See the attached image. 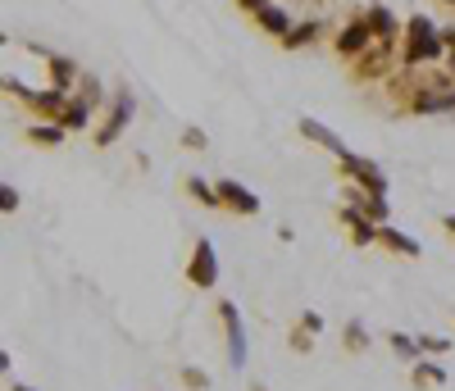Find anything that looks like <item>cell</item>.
<instances>
[{
	"mask_svg": "<svg viewBox=\"0 0 455 391\" xmlns=\"http://www.w3.org/2000/svg\"><path fill=\"white\" fill-rule=\"evenodd\" d=\"M446 55L451 51L442 42V28L428 14L405 19V32H401V68H428V64H442Z\"/></svg>",
	"mask_w": 455,
	"mask_h": 391,
	"instance_id": "cell-1",
	"label": "cell"
},
{
	"mask_svg": "<svg viewBox=\"0 0 455 391\" xmlns=\"http://www.w3.org/2000/svg\"><path fill=\"white\" fill-rule=\"evenodd\" d=\"M401 60V36H387V42H373L355 64H351V77L355 83H387L392 68Z\"/></svg>",
	"mask_w": 455,
	"mask_h": 391,
	"instance_id": "cell-2",
	"label": "cell"
},
{
	"mask_svg": "<svg viewBox=\"0 0 455 391\" xmlns=\"http://www.w3.org/2000/svg\"><path fill=\"white\" fill-rule=\"evenodd\" d=\"M132 109H137V100H132V92L128 87H119L109 96V109H105V119L96 124V132H92V141L100 146V150H109L114 141H119L124 132H128V124H132Z\"/></svg>",
	"mask_w": 455,
	"mask_h": 391,
	"instance_id": "cell-3",
	"label": "cell"
},
{
	"mask_svg": "<svg viewBox=\"0 0 455 391\" xmlns=\"http://www.w3.org/2000/svg\"><path fill=\"white\" fill-rule=\"evenodd\" d=\"M214 309H219V323H223V337H228V364H233V369L242 373V369H246V360H251L242 309H237V300H219Z\"/></svg>",
	"mask_w": 455,
	"mask_h": 391,
	"instance_id": "cell-4",
	"label": "cell"
},
{
	"mask_svg": "<svg viewBox=\"0 0 455 391\" xmlns=\"http://www.w3.org/2000/svg\"><path fill=\"white\" fill-rule=\"evenodd\" d=\"M337 173L347 178V182H355V187H364L369 196H387V173L378 169L369 155H355V150H347L337 160Z\"/></svg>",
	"mask_w": 455,
	"mask_h": 391,
	"instance_id": "cell-5",
	"label": "cell"
},
{
	"mask_svg": "<svg viewBox=\"0 0 455 391\" xmlns=\"http://www.w3.org/2000/svg\"><path fill=\"white\" fill-rule=\"evenodd\" d=\"M373 42H378V36L369 32L364 14H355L351 23H341V28H337V36H332V51H337V60H341V64H355V60H360Z\"/></svg>",
	"mask_w": 455,
	"mask_h": 391,
	"instance_id": "cell-6",
	"label": "cell"
},
{
	"mask_svg": "<svg viewBox=\"0 0 455 391\" xmlns=\"http://www.w3.org/2000/svg\"><path fill=\"white\" fill-rule=\"evenodd\" d=\"M187 283L201 287V291H210L219 283V255H214V242L210 237H201L192 246V259H187Z\"/></svg>",
	"mask_w": 455,
	"mask_h": 391,
	"instance_id": "cell-7",
	"label": "cell"
},
{
	"mask_svg": "<svg viewBox=\"0 0 455 391\" xmlns=\"http://www.w3.org/2000/svg\"><path fill=\"white\" fill-rule=\"evenodd\" d=\"M214 187H219V205H223L228 214H242V219H255V214H259V196H255L246 182H237V178H219Z\"/></svg>",
	"mask_w": 455,
	"mask_h": 391,
	"instance_id": "cell-8",
	"label": "cell"
},
{
	"mask_svg": "<svg viewBox=\"0 0 455 391\" xmlns=\"http://www.w3.org/2000/svg\"><path fill=\"white\" fill-rule=\"evenodd\" d=\"M337 219H341V227H347L351 246H378V223H373L360 205H347V201H341V205H337Z\"/></svg>",
	"mask_w": 455,
	"mask_h": 391,
	"instance_id": "cell-9",
	"label": "cell"
},
{
	"mask_svg": "<svg viewBox=\"0 0 455 391\" xmlns=\"http://www.w3.org/2000/svg\"><path fill=\"white\" fill-rule=\"evenodd\" d=\"M32 55H42V60H46V73H51V87H60V92H68V96H73V87L83 83V73H78V64H73V60H64V55H51V51H42V46H32Z\"/></svg>",
	"mask_w": 455,
	"mask_h": 391,
	"instance_id": "cell-10",
	"label": "cell"
},
{
	"mask_svg": "<svg viewBox=\"0 0 455 391\" xmlns=\"http://www.w3.org/2000/svg\"><path fill=\"white\" fill-rule=\"evenodd\" d=\"M378 246H383V251H392V255H401V259H419V255H424V246L414 242L410 232L392 227V223H383V227H378Z\"/></svg>",
	"mask_w": 455,
	"mask_h": 391,
	"instance_id": "cell-11",
	"label": "cell"
},
{
	"mask_svg": "<svg viewBox=\"0 0 455 391\" xmlns=\"http://www.w3.org/2000/svg\"><path fill=\"white\" fill-rule=\"evenodd\" d=\"M296 132L306 137V141H315V146H323L328 155H337V160L347 155V141H341V137H337L328 124H319V119H300V124H296Z\"/></svg>",
	"mask_w": 455,
	"mask_h": 391,
	"instance_id": "cell-12",
	"label": "cell"
},
{
	"mask_svg": "<svg viewBox=\"0 0 455 391\" xmlns=\"http://www.w3.org/2000/svg\"><path fill=\"white\" fill-rule=\"evenodd\" d=\"M255 28H259V32H269V36H278V42H283V36L296 28V19H291V10H283V5H264V10L255 14Z\"/></svg>",
	"mask_w": 455,
	"mask_h": 391,
	"instance_id": "cell-13",
	"label": "cell"
},
{
	"mask_svg": "<svg viewBox=\"0 0 455 391\" xmlns=\"http://www.w3.org/2000/svg\"><path fill=\"white\" fill-rule=\"evenodd\" d=\"M319 36H323V19H300L287 36H283V51H306V46H315L319 42Z\"/></svg>",
	"mask_w": 455,
	"mask_h": 391,
	"instance_id": "cell-14",
	"label": "cell"
},
{
	"mask_svg": "<svg viewBox=\"0 0 455 391\" xmlns=\"http://www.w3.org/2000/svg\"><path fill=\"white\" fill-rule=\"evenodd\" d=\"M364 23H369V32L378 36V42H387V36H401L405 32V23H396V14L387 5H369L364 10Z\"/></svg>",
	"mask_w": 455,
	"mask_h": 391,
	"instance_id": "cell-15",
	"label": "cell"
},
{
	"mask_svg": "<svg viewBox=\"0 0 455 391\" xmlns=\"http://www.w3.org/2000/svg\"><path fill=\"white\" fill-rule=\"evenodd\" d=\"M92 114H96V105H92V100L73 96V100L64 105V114H60V124H64L68 132H87V128H92Z\"/></svg>",
	"mask_w": 455,
	"mask_h": 391,
	"instance_id": "cell-16",
	"label": "cell"
},
{
	"mask_svg": "<svg viewBox=\"0 0 455 391\" xmlns=\"http://www.w3.org/2000/svg\"><path fill=\"white\" fill-rule=\"evenodd\" d=\"M23 137H28L32 146H46V150H55V146H64L68 128H64V124H28V128H23Z\"/></svg>",
	"mask_w": 455,
	"mask_h": 391,
	"instance_id": "cell-17",
	"label": "cell"
},
{
	"mask_svg": "<svg viewBox=\"0 0 455 391\" xmlns=\"http://www.w3.org/2000/svg\"><path fill=\"white\" fill-rule=\"evenodd\" d=\"M182 187H187V196H192L196 205H205V210H223V205H219V187H214V182H205L201 173H187V182H182Z\"/></svg>",
	"mask_w": 455,
	"mask_h": 391,
	"instance_id": "cell-18",
	"label": "cell"
},
{
	"mask_svg": "<svg viewBox=\"0 0 455 391\" xmlns=\"http://www.w3.org/2000/svg\"><path fill=\"white\" fill-rule=\"evenodd\" d=\"M383 341L392 346V355H401V360H410V364H419V360H424V346H419V337H410V332H387Z\"/></svg>",
	"mask_w": 455,
	"mask_h": 391,
	"instance_id": "cell-19",
	"label": "cell"
},
{
	"mask_svg": "<svg viewBox=\"0 0 455 391\" xmlns=\"http://www.w3.org/2000/svg\"><path fill=\"white\" fill-rule=\"evenodd\" d=\"M369 346H373V337H369V328H364L360 319H351L347 328H341V350H351V355H364Z\"/></svg>",
	"mask_w": 455,
	"mask_h": 391,
	"instance_id": "cell-20",
	"label": "cell"
},
{
	"mask_svg": "<svg viewBox=\"0 0 455 391\" xmlns=\"http://www.w3.org/2000/svg\"><path fill=\"white\" fill-rule=\"evenodd\" d=\"M442 382H446V369L433 355H424L419 364H414V387H442Z\"/></svg>",
	"mask_w": 455,
	"mask_h": 391,
	"instance_id": "cell-21",
	"label": "cell"
},
{
	"mask_svg": "<svg viewBox=\"0 0 455 391\" xmlns=\"http://www.w3.org/2000/svg\"><path fill=\"white\" fill-rule=\"evenodd\" d=\"M287 346L296 350V355H310V350H315V332H310V328H300V323H296V328L287 332Z\"/></svg>",
	"mask_w": 455,
	"mask_h": 391,
	"instance_id": "cell-22",
	"label": "cell"
},
{
	"mask_svg": "<svg viewBox=\"0 0 455 391\" xmlns=\"http://www.w3.org/2000/svg\"><path fill=\"white\" fill-rule=\"evenodd\" d=\"M360 210H364V214H369V219H373L378 227H383V223H387V214H392V205H387V196H369V201H364Z\"/></svg>",
	"mask_w": 455,
	"mask_h": 391,
	"instance_id": "cell-23",
	"label": "cell"
},
{
	"mask_svg": "<svg viewBox=\"0 0 455 391\" xmlns=\"http://www.w3.org/2000/svg\"><path fill=\"white\" fill-rule=\"evenodd\" d=\"M182 387H187V391H210V378H205V369L187 364V369H182Z\"/></svg>",
	"mask_w": 455,
	"mask_h": 391,
	"instance_id": "cell-24",
	"label": "cell"
},
{
	"mask_svg": "<svg viewBox=\"0 0 455 391\" xmlns=\"http://www.w3.org/2000/svg\"><path fill=\"white\" fill-rule=\"evenodd\" d=\"M419 346H424V355H433V360H442L446 350L455 346V341H446V337H437V332H428V337H419Z\"/></svg>",
	"mask_w": 455,
	"mask_h": 391,
	"instance_id": "cell-25",
	"label": "cell"
},
{
	"mask_svg": "<svg viewBox=\"0 0 455 391\" xmlns=\"http://www.w3.org/2000/svg\"><path fill=\"white\" fill-rule=\"evenodd\" d=\"M73 96H83V100H92V105H100V100H105V92H100V83H96V77H83V83H78V92H73Z\"/></svg>",
	"mask_w": 455,
	"mask_h": 391,
	"instance_id": "cell-26",
	"label": "cell"
},
{
	"mask_svg": "<svg viewBox=\"0 0 455 391\" xmlns=\"http://www.w3.org/2000/svg\"><path fill=\"white\" fill-rule=\"evenodd\" d=\"M182 146H187V150H205L210 141H205V132H201V128H187V132H182Z\"/></svg>",
	"mask_w": 455,
	"mask_h": 391,
	"instance_id": "cell-27",
	"label": "cell"
},
{
	"mask_svg": "<svg viewBox=\"0 0 455 391\" xmlns=\"http://www.w3.org/2000/svg\"><path fill=\"white\" fill-rule=\"evenodd\" d=\"M0 210H5V214H14L19 210V191L5 182V187H0Z\"/></svg>",
	"mask_w": 455,
	"mask_h": 391,
	"instance_id": "cell-28",
	"label": "cell"
},
{
	"mask_svg": "<svg viewBox=\"0 0 455 391\" xmlns=\"http://www.w3.org/2000/svg\"><path fill=\"white\" fill-rule=\"evenodd\" d=\"M296 323H300V328H310V332H315V337H319V332H323V319H319V315H315V309H306V315H300V319H296Z\"/></svg>",
	"mask_w": 455,
	"mask_h": 391,
	"instance_id": "cell-29",
	"label": "cell"
},
{
	"mask_svg": "<svg viewBox=\"0 0 455 391\" xmlns=\"http://www.w3.org/2000/svg\"><path fill=\"white\" fill-rule=\"evenodd\" d=\"M264 5H274V0H237V10H242V14H251V19H255Z\"/></svg>",
	"mask_w": 455,
	"mask_h": 391,
	"instance_id": "cell-30",
	"label": "cell"
},
{
	"mask_svg": "<svg viewBox=\"0 0 455 391\" xmlns=\"http://www.w3.org/2000/svg\"><path fill=\"white\" fill-rule=\"evenodd\" d=\"M442 42H446V51H455V23H451V28H442Z\"/></svg>",
	"mask_w": 455,
	"mask_h": 391,
	"instance_id": "cell-31",
	"label": "cell"
},
{
	"mask_svg": "<svg viewBox=\"0 0 455 391\" xmlns=\"http://www.w3.org/2000/svg\"><path fill=\"white\" fill-rule=\"evenodd\" d=\"M442 232H446V237L455 242V214H446V219H442Z\"/></svg>",
	"mask_w": 455,
	"mask_h": 391,
	"instance_id": "cell-32",
	"label": "cell"
},
{
	"mask_svg": "<svg viewBox=\"0 0 455 391\" xmlns=\"http://www.w3.org/2000/svg\"><path fill=\"white\" fill-rule=\"evenodd\" d=\"M446 73H451V77H455V51H451V55H446Z\"/></svg>",
	"mask_w": 455,
	"mask_h": 391,
	"instance_id": "cell-33",
	"label": "cell"
},
{
	"mask_svg": "<svg viewBox=\"0 0 455 391\" xmlns=\"http://www.w3.org/2000/svg\"><path fill=\"white\" fill-rule=\"evenodd\" d=\"M10 391H32V387L28 382H10Z\"/></svg>",
	"mask_w": 455,
	"mask_h": 391,
	"instance_id": "cell-34",
	"label": "cell"
},
{
	"mask_svg": "<svg viewBox=\"0 0 455 391\" xmlns=\"http://www.w3.org/2000/svg\"><path fill=\"white\" fill-rule=\"evenodd\" d=\"M437 5H451V10H455V0H437Z\"/></svg>",
	"mask_w": 455,
	"mask_h": 391,
	"instance_id": "cell-35",
	"label": "cell"
},
{
	"mask_svg": "<svg viewBox=\"0 0 455 391\" xmlns=\"http://www.w3.org/2000/svg\"><path fill=\"white\" fill-rule=\"evenodd\" d=\"M251 391H264V387H259V382H255V387H251Z\"/></svg>",
	"mask_w": 455,
	"mask_h": 391,
	"instance_id": "cell-36",
	"label": "cell"
}]
</instances>
